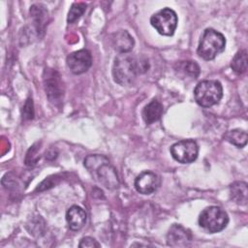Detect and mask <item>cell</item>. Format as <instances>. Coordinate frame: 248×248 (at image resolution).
Masks as SVG:
<instances>
[{"mask_svg":"<svg viewBox=\"0 0 248 248\" xmlns=\"http://www.w3.org/2000/svg\"><path fill=\"white\" fill-rule=\"evenodd\" d=\"M149 68L147 60L130 53H119L113 62L112 77L116 83L127 86L133 84L137 77Z\"/></svg>","mask_w":248,"mask_h":248,"instance_id":"1","label":"cell"},{"mask_svg":"<svg viewBox=\"0 0 248 248\" xmlns=\"http://www.w3.org/2000/svg\"><path fill=\"white\" fill-rule=\"evenodd\" d=\"M84 167L97 182L108 189H116L119 186V178L115 168L109 160L100 154L88 155L84 159Z\"/></svg>","mask_w":248,"mask_h":248,"instance_id":"2","label":"cell"},{"mask_svg":"<svg viewBox=\"0 0 248 248\" xmlns=\"http://www.w3.org/2000/svg\"><path fill=\"white\" fill-rule=\"evenodd\" d=\"M225 46L224 35L212 28H207L201 37L197 51L202 59L212 60L225 49Z\"/></svg>","mask_w":248,"mask_h":248,"instance_id":"3","label":"cell"},{"mask_svg":"<svg viewBox=\"0 0 248 248\" xmlns=\"http://www.w3.org/2000/svg\"><path fill=\"white\" fill-rule=\"evenodd\" d=\"M223 96V87L218 80H202L194 89V97L198 105L209 108L219 103Z\"/></svg>","mask_w":248,"mask_h":248,"instance_id":"4","label":"cell"},{"mask_svg":"<svg viewBox=\"0 0 248 248\" xmlns=\"http://www.w3.org/2000/svg\"><path fill=\"white\" fill-rule=\"evenodd\" d=\"M229 223L227 212L219 206H208L199 216V225L210 233L223 231Z\"/></svg>","mask_w":248,"mask_h":248,"instance_id":"5","label":"cell"},{"mask_svg":"<svg viewBox=\"0 0 248 248\" xmlns=\"http://www.w3.org/2000/svg\"><path fill=\"white\" fill-rule=\"evenodd\" d=\"M151 25L164 36H172L177 27V16L170 8H164L150 17Z\"/></svg>","mask_w":248,"mask_h":248,"instance_id":"6","label":"cell"},{"mask_svg":"<svg viewBox=\"0 0 248 248\" xmlns=\"http://www.w3.org/2000/svg\"><path fill=\"white\" fill-rule=\"evenodd\" d=\"M172 158L181 164H190L198 158L199 145L193 140H184L173 143L170 148Z\"/></svg>","mask_w":248,"mask_h":248,"instance_id":"7","label":"cell"},{"mask_svg":"<svg viewBox=\"0 0 248 248\" xmlns=\"http://www.w3.org/2000/svg\"><path fill=\"white\" fill-rule=\"evenodd\" d=\"M44 84L47 99L52 104H58L63 99V85L60 76L53 69H46L44 72Z\"/></svg>","mask_w":248,"mask_h":248,"instance_id":"8","label":"cell"},{"mask_svg":"<svg viewBox=\"0 0 248 248\" xmlns=\"http://www.w3.org/2000/svg\"><path fill=\"white\" fill-rule=\"evenodd\" d=\"M67 66L75 75H80L89 70L92 65V56L87 49H79L72 52L67 57Z\"/></svg>","mask_w":248,"mask_h":248,"instance_id":"9","label":"cell"},{"mask_svg":"<svg viewBox=\"0 0 248 248\" xmlns=\"http://www.w3.org/2000/svg\"><path fill=\"white\" fill-rule=\"evenodd\" d=\"M159 186L160 177L150 170L142 171L135 179V188L142 195H150L154 193Z\"/></svg>","mask_w":248,"mask_h":248,"instance_id":"10","label":"cell"},{"mask_svg":"<svg viewBox=\"0 0 248 248\" xmlns=\"http://www.w3.org/2000/svg\"><path fill=\"white\" fill-rule=\"evenodd\" d=\"M192 242V234L178 224H173L167 234V244L171 247H188Z\"/></svg>","mask_w":248,"mask_h":248,"instance_id":"11","label":"cell"},{"mask_svg":"<svg viewBox=\"0 0 248 248\" xmlns=\"http://www.w3.org/2000/svg\"><path fill=\"white\" fill-rule=\"evenodd\" d=\"M111 44L113 48L119 53H129L135 45L133 37L126 30H119L111 37Z\"/></svg>","mask_w":248,"mask_h":248,"instance_id":"12","label":"cell"},{"mask_svg":"<svg viewBox=\"0 0 248 248\" xmlns=\"http://www.w3.org/2000/svg\"><path fill=\"white\" fill-rule=\"evenodd\" d=\"M66 221L72 231H78L85 225L86 212L80 206L73 205L66 212Z\"/></svg>","mask_w":248,"mask_h":248,"instance_id":"13","label":"cell"},{"mask_svg":"<svg viewBox=\"0 0 248 248\" xmlns=\"http://www.w3.org/2000/svg\"><path fill=\"white\" fill-rule=\"evenodd\" d=\"M30 15L33 18V22L38 34L40 35L41 33H44L47 24V11L45 9L44 6L40 4H35L32 5L30 8Z\"/></svg>","mask_w":248,"mask_h":248,"instance_id":"14","label":"cell"},{"mask_svg":"<svg viewBox=\"0 0 248 248\" xmlns=\"http://www.w3.org/2000/svg\"><path fill=\"white\" fill-rule=\"evenodd\" d=\"M163 105L154 99L144 107L142 110V118L144 122L149 125L160 119L163 114Z\"/></svg>","mask_w":248,"mask_h":248,"instance_id":"15","label":"cell"},{"mask_svg":"<svg viewBox=\"0 0 248 248\" xmlns=\"http://www.w3.org/2000/svg\"><path fill=\"white\" fill-rule=\"evenodd\" d=\"M231 199L240 205H246L248 202V188L247 183L243 181H236L230 186Z\"/></svg>","mask_w":248,"mask_h":248,"instance_id":"16","label":"cell"},{"mask_svg":"<svg viewBox=\"0 0 248 248\" xmlns=\"http://www.w3.org/2000/svg\"><path fill=\"white\" fill-rule=\"evenodd\" d=\"M224 139L238 148L244 147L247 143V133L244 130L233 129L224 135Z\"/></svg>","mask_w":248,"mask_h":248,"instance_id":"17","label":"cell"},{"mask_svg":"<svg viewBox=\"0 0 248 248\" xmlns=\"http://www.w3.org/2000/svg\"><path fill=\"white\" fill-rule=\"evenodd\" d=\"M231 67L233 72L237 74H243L247 70V51H238L232 60Z\"/></svg>","mask_w":248,"mask_h":248,"instance_id":"18","label":"cell"},{"mask_svg":"<svg viewBox=\"0 0 248 248\" xmlns=\"http://www.w3.org/2000/svg\"><path fill=\"white\" fill-rule=\"evenodd\" d=\"M178 70L186 76L196 78L200 75V67L195 61H181L178 63Z\"/></svg>","mask_w":248,"mask_h":248,"instance_id":"19","label":"cell"},{"mask_svg":"<svg viewBox=\"0 0 248 248\" xmlns=\"http://www.w3.org/2000/svg\"><path fill=\"white\" fill-rule=\"evenodd\" d=\"M86 5L84 3H75L70 8V11L68 13L67 21L69 23H73L76 20H78L85 12Z\"/></svg>","mask_w":248,"mask_h":248,"instance_id":"20","label":"cell"},{"mask_svg":"<svg viewBox=\"0 0 248 248\" xmlns=\"http://www.w3.org/2000/svg\"><path fill=\"white\" fill-rule=\"evenodd\" d=\"M40 145H41V142H36L28 149L26 156H25V165L26 166L33 167L37 164L38 160L40 159V155H39Z\"/></svg>","mask_w":248,"mask_h":248,"instance_id":"21","label":"cell"},{"mask_svg":"<svg viewBox=\"0 0 248 248\" xmlns=\"http://www.w3.org/2000/svg\"><path fill=\"white\" fill-rule=\"evenodd\" d=\"M22 117L26 120H30L34 117V108L32 98H28L22 108Z\"/></svg>","mask_w":248,"mask_h":248,"instance_id":"22","label":"cell"},{"mask_svg":"<svg viewBox=\"0 0 248 248\" xmlns=\"http://www.w3.org/2000/svg\"><path fill=\"white\" fill-rule=\"evenodd\" d=\"M79 247L81 248H94V247H100V243L93 237L90 236H86L80 239V242L78 244Z\"/></svg>","mask_w":248,"mask_h":248,"instance_id":"23","label":"cell"},{"mask_svg":"<svg viewBox=\"0 0 248 248\" xmlns=\"http://www.w3.org/2000/svg\"><path fill=\"white\" fill-rule=\"evenodd\" d=\"M56 179H57V176H56V175L54 176V178L48 177V178L45 179V180L39 185V187L36 189V191H44V190H46V189H48V188L54 186V185H55V181H54V180H56Z\"/></svg>","mask_w":248,"mask_h":248,"instance_id":"24","label":"cell"}]
</instances>
